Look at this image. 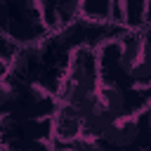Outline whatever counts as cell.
Returning <instances> with one entry per match:
<instances>
[{
  "label": "cell",
  "instance_id": "obj_1",
  "mask_svg": "<svg viewBox=\"0 0 151 151\" xmlns=\"http://www.w3.org/2000/svg\"><path fill=\"white\" fill-rule=\"evenodd\" d=\"M99 54L94 45H78L71 50L68 66L64 80L57 90V101L73 106L80 116H85L99 101Z\"/></svg>",
  "mask_w": 151,
  "mask_h": 151
},
{
  "label": "cell",
  "instance_id": "obj_2",
  "mask_svg": "<svg viewBox=\"0 0 151 151\" xmlns=\"http://www.w3.org/2000/svg\"><path fill=\"white\" fill-rule=\"evenodd\" d=\"M83 134V116L66 104H59L52 113V139L54 142H71Z\"/></svg>",
  "mask_w": 151,
  "mask_h": 151
},
{
  "label": "cell",
  "instance_id": "obj_3",
  "mask_svg": "<svg viewBox=\"0 0 151 151\" xmlns=\"http://www.w3.org/2000/svg\"><path fill=\"white\" fill-rule=\"evenodd\" d=\"M120 5L127 28H144L149 24V0H120Z\"/></svg>",
  "mask_w": 151,
  "mask_h": 151
},
{
  "label": "cell",
  "instance_id": "obj_4",
  "mask_svg": "<svg viewBox=\"0 0 151 151\" xmlns=\"http://www.w3.org/2000/svg\"><path fill=\"white\" fill-rule=\"evenodd\" d=\"M149 24H151V0H149Z\"/></svg>",
  "mask_w": 151,
  "mask_h": 151
}]
</instances>
